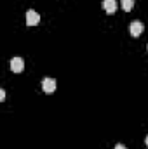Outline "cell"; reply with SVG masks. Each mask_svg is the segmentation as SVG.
<instances>
[{
	"mask_svg": "<svg viewBox=\"0 0 148 149\" xmlns=\"http://www.w3.org/2000/svg\"><path fill=\"white\" fill-rule=\"evenodd\" d=\"M103 9L108 14H113L117 10V0H103Z\"/></svg>",
	"mask_w": 148,
	"mask_h": 149,
	"instance_id": "5b68a950",
	"label": "cell"
},
{
	"mask_svg": "<svg viewBox=\"0 0 148 149\" xmlns=\"http://www.w3.org/2000/svg\"><path fill=\"white\" fill-rule=\"evenodd\" d=\"M56 87H58L56 80H52V78H44V81H42V88H44L45 94H52V92L56 90Z\"/></svg>",
	"mask_w": 148,
	"mask_h": 149,
	"instance_id": "7a4b0ae2",
	"label": "cell"
},
{
	"mask_svg": "<svg viewBox=\"0 0 148 149\" xmlns=\"http://www.w3.org/2000/svg\"><path fill=\"white\" fill-rule=\"evenodd\" d=\"M120 3H122V9H124L125 12H129V10H132L134 0H120Z\"/></svg>",
	"mask_w": 148,
	"mask_h": 149,
	"instance_id": "8992f818",
	"label": "cell"
},
{
	"mask_svg": "<svg viewBox=\"0 0 148 149\" xmlns=\"http://www.w3.org/2000/svg\"><path fill=\"white\" fill-rule=\"evenodd\" d=\"M145 144H147V146H148V135H147V139H145Z\"/></svg>",
	"mask_w": 148,
	"mask_h": 149,
	"instance_id": "9c48e42d",
	"label": "cell"
},
{
	"mask_svg": "<svg viewBox=\"0 0 148 149\" xmlns=\"http://www.w3.org/2000/svg\"><path fill=\"white\" fill-rule=\"evenodd\" d=\"M115 149H127V148H125V146H122V144H117V146H115Z\"/></svg>",
	"mask_w": 148,
	"mask_h": 149,
	"instance_id": "ba28073f",
	"label": "cell"
},
{
	"mask_svg": "<svg viewBox=\"0 0 148 149\" xmlns=\"http://www.w3.org/2000/svg\"><path fill=\"white\" fill-rule=\"evenodd\" d=\"M38 23H40L38 12H35V10H28V12H26V24H28V26H37Z\"/></svg>",
	"mask_w": 148,
	"mask_h": 149,
	"instance_id": "277c9868",
	"label": "cell"
},
{
	"mask_svg": "<svg viewBox=\"0 0 148 149\" xmlns=\"http://www.w3.org/2000/svg\"><path fill=\"white\" fill-rule=\"evenodd\" d=\"M11 70H12L14 73H21V71L25 70V61H23L21 57H12V59H11Z\"/></svg>",
	"mask_w": 148,
	"mask_h": 149,
	"instance_id": "3957f363",
	"label": "cell"
},
{
	"mask_svg": "<svg viewBox=\"0 0 148 149\" xmlns=\"http://www.w3.org/2000/svg\"><path fill=\"white\" fill-rule=\"evenodd\" d=\"M4 99H5V90L0 88V101H4Z\"/></svg>",
	"mask_w": 148,
	"mask_h": 149,
	"instance_id": "52a82bcc",
	"label": "cell"
},
{
	"mask_svg": "<svg viewBox=\"0 0 148 149\" xmlns=\"http://www.w3.org/2000/svg\"><path fill=\"white\" fill-rule=\"evenodd\" d=\"M129 31H131V35L132 37H141L143 35V31H145V24L141 23V21H134V23H131V26H129Z\"/></svg>",
	"mask_w": 148,
	"mask_h": 149,
	"instance_id": "6da1fadb",
	"label": "cell"
}]
</instances>
